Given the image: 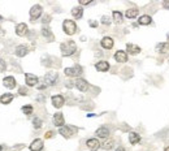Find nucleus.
Segmentation results:
<instances>
[{"mask_svg": "<svg viewBox=\"0 0 169 151\" xmlns=\"http://www.w3.org/2000/svg\"><path fill=\"white\" fill-rule=\"evenodd\" d=\"M60 48H61L62 56H70V55H73L74 52L77 51V45L73 41H68V42L61 43Z\"/></svg>", "mask_w": 169, "mask_h": 151, "instance_id": "f257e3e1", "label": "nucleus"}, {"mask_svg": "<svg viewBox=\"0 0 169 151\" xmlns=\"http://www.w3.org/2000/svg\"><path fill=\"white\" fill-rule=\"evenodd\" d=\"M62 29H64V31L68 35H73L77 31V25L72 20H65L64 24H62Z\"/></svg>", "mask_w": 169, "mask_h": 151, "instance_id": "f03ea898", "label": "nucleus"}, {"mask_svg": "<svg viewBox=\"0 0 169 151\" xmlns=\"http://www.w3.org/2000/svg\"><path fill=\"white\" fill-rule=\"evenodd\" d=\"M59 78V74L55 73V72H49L44 76V85L46 86H52L56 84V81Z\"/></svg>", "mask_w": 169, "mask_h": 151, "instance_id": "7ed1b4c3", "label": "nucleus"}, {"mask_svg": "<svg viewBox=\"0 0 169 151\" xmlns=\"http://www.w3.org/2000/svg\"><path fill=\"white\" fill-rule=\"evenodd\" d=\"M64 73L68 76V77H77V76H79L82 73V68L79 65H76L74 68H66L64 71Z\"/></svg>", "mask_w": 169, "mask_h": 151, "instance_id": "20e7f679", "label": "nucleus"}, {"mask_svg": "<svg viewBox=\"0 0 169 151\" xmlns=\"http://www.w3.org/2000/svg\"><path fill=\"white\" fill-rule=\"evenodd\" d=\"M40 15H42V7H40V5L36 4V5H34V7L30 9V17H31V20H33V21L36 20Z\"/></svg>", "mask_w": 169, "mask_h": 151, "instance_id": "39448f33", "label": "nucleus"}, {"mask_svg": "<svg viewBox=\"0 0 169 151\" xmlns=\"http://www.w3.org/2000/svg\"><path fill=\"white\" fill-rule=\"evenodd\" d=\"M59 132H60L61 136H64L65 138H69L74 133V132H77V129L76 128H70V127H61L59 129Z\"/></svg>", "mask_w": 169, "mask_h": 151, "instance_id": "423d86ee", "label": "nucleus"}, {"mask_svg": "<svg viewBox=\"0 0 169 151\" xmlns=\"http://www.w3.org/2000/svg\"><path fill=\"white\" fill-rule=\"evenodd\" d=\"M86 145H87V147L90 149V151H96L100 147V143L96 138H91V140H89L86 142Z\"/></svg>", "mask_w": 169, "mask_h": 151, "instance_id": "0eeeda50", "label": "nucleus"}, {"mask_svg": "<svg viewBox=\"0 0 169 151\" xmlns=\"http://www.w3.org/2000/svg\"><path fill=\"white\" fill-rule=\"evenodd\" d=\"M76 87L79 91H86L87 89H89V84H87V81H85L82 78H78L76 81Z\"/></svg>", "mask_w": 169, "mask_h": 151, "instance_id": "6e6552de", "label": "nucleus"}, {"mask_svg": "<svg viewBox=\"0 0 169 151\" xmlns=\"http://www.w3.org/2000/svg\"><path fill=\"white\" fill-rule=\"evenodd\" d=\"M25 78H26V84H27V86H35L36 84H38V77H36V76H34V74L26 73Z\"/></svg>", "mask_w": 169, "mask_h": 151, "instance_id": "1a4fd4ad", "label": "nucleus"}, {"mask_svg": "<svg viewBox=\"0 0 169 151\" xmlns=\"http://www.w3.org/2000/svg\"><path fill=\"white\" fill-rule=\"evenodd\" d=\"M115 59H116V61H118V63H126V60H128V54L125 52V51H117L116 54H115Z\"/></svg>", "mask_w": 169, "mask_h": 151, "instance_id": "9d476101", "label": "nucleus"}, {"mask_svg": "<svg viewBox=\"0 0 169 151\" xmlns=\"http://www.w3.org/2000/svg\"><path fill=\"white\" fill-rule=\"evenodd\" d=\"M3 84H4L5 87H8V89H15L16 87V80L9 76V77H5L3 80Z\"/></svg>", "mask_w": 169, "mask_h": 151, "instance_id": "9b49d317", "label": "nucleus"}, {"mask_svg": "<svg viewBox=\"0 0 169 151\" xmlns=\"http://www.w3.org/2000/svg\"><path fill=\"white\" fill-rule=\"evenodd\" d=\"M52 104H53V107H56V108H61V107L64 106V98L61 95L52 97Z\"/></svg>", "mask_w": 169, "mask_h": 151, "instance_id": "f8f14e48", "label": "nucleus"}, {"mask_svg": "<svg viewBox=\"0 0 169 151\" xmlns=\"http://www.w3.org/2000/svg\"><path fill=\"white\" fill-rule=\"evenodd\" d=\"M156 50H158V52H160L163 55H168L169 54V42L160 43V45H158V47H156Z\"/></svg>", "mask_w": 169, "mask_h": 151, "instance_id": "ddd939ff", "label": "nucleus"}, {"mask_svg": "<svg viewBox=\"0 0 169 151\" xmlns=\"http://www.w3.org/2000/svg\"><path fill=\"white\" fill-rule=\"evenodd\" d=\"M95 68L98 69L99 72H107L108 69H109V63L108 61H99V63H96V65H95Z\"/></svg>", "mask_w": 169, "mask_h": 151, "instance_id": "4468645a", "label": "nucleus"}, {"mask_svg": "<svg viewBox=\"0 0 169 151\" xmlns=\"http://www.w3.org/2000/svg\"><path fill=\"white\" fill-rule=\"evenodd\" d=\"M16 33H17V35L23 37L25 34L27 33V26H26V24H18L17 26H16Z\"/></svg>", "mask_w": 169, "mask_h": 151, "instance_id": "2eb2a0df", "label": "nucleus"}, {"mask_svg": "<svg viewBox=\"0 0 169 151\" xmlns=\"http://www.w3.org/2000/svg\"><path fill=\"white\" fill-rule=\"evenodd\" d=\"M42 149H43V141L42 140H35L33 143L30 145L31 151H42Z\"/></svg>", "mask_w": 169, "mask_h": 151, "instance_id": "dca6fc26", "label": "nucleus"}, {"mask_svg": "<svg viewBox=\"0 0 169 151\" xmlns=\"http://www.w3.org/2000/svg\"><path fill=\"white\" fill-rule=\"evenodd\" d=\"M53 123L56 127H62L64 125V116H62V113H55V116H53Z\"/></svg>", "mask_w": 169, "mask_h": 151, "instance_id": "f3484780", "label": "nucleus"}, {"mask_svg": "<svg viewBox=\"0 0 169 151\" xmlns=\"http://www.w3.org/2000/svg\"><path fill=\"white\" fill-rule=\"evenodd\" d=\"M100 43H102V47L107 48V50H111L112 47H113V39H112V38H109V37L103 38Z\"/></svg>", "mask_w": 169, "mask_h": 151, "instance_id": "a211bd4d", "label": "nucleus"}, {"mask_svg": "<svg viewBox=\"0 0 169 151\" xmlns=\"http://www.w3.org/2000/svg\"><path fill=\"white\" fill-rule=\"evenodd\" d=\"M126 50H128V52L131 54V55H138L141 52V48L138 46H135V45H131V43H128L126 45Z\"/></svg>", "mask_w": 169, "mask_h": 151, "instance_id": "6ab92c4d", "label": "nucleus"}, {"mask_svg": "<svg viewBox=\"0 0 169 151\" xmlns=\"http://www.w3.org/2000/svg\"><path fill=\"white\" fill-rule=\"evenodd\" d=\"M29 52V50L27 47H25V46H18L16 48V55L18 56V58H23V56H26Z\"/></svg>", "mask_w": 169, "mask_h": 151, "instance_id": "aec40b11", "label": "nucleus"}, {"mask_svg": "<svg viewBox=\"0 0 169 151\" xmlns=\"http://www.w3.org/2000/svg\"><path fill=\"white\" fill-rule=\"evenodd\" d=\"M96 136H99L100 138H107L109 136V130L108 128H105V127H102V128H99L96 130Z\"/></svg>", "mask_w": 169, "mask_h": 151, "instance_id": "412c9836", "label": "nucleus"}, {"mask_svg": "<svg viewBox=\"0 0 169 151\" xmlns=\"http://www.w3.org/2000/svg\"><path fill=\"white\" fill-rule=\"evenodd\" d=\"M42 34L44 35L48 41H51V42L53 41V35H52V33H51V29H49V28H47V26H43V28H42Z\"/></svg>", "mask_w": 169, "mask_h": 151, "instance_id": "4be33fe9", "label": "nucleus"}, {"mask_svg": "<svg viewBox=\"0 0 169 151\" xmlns=\"http://www.w3.org/2000/svg\"><path fill=\"white\" fill-rule=\"evenodd\" d=\"M129 141H130L131 145L139 143V142H141V136L137 134V133H130V134H129Z\"/></svg>", "mask_w": 169, "mask_h": 151, "instance_id": "5701e85b", "label": "nucleus"}, {"mask_svg": "<svg viewBox=\"0 0 169 151\" xmlns=\"http://www.w3.org/2000/svg\"><path fill=\"white\" fill-rule=\"evenodd\" d=\"M12 100H13V95L12 94H4V95L0 97V102L3 104H9Z\"/></svg>", "mask_w": 169, "mask_h": 151, "instance_id": "b1692460", "label": "nucleus"}, {"mask_svg": "<svg viewBox=\"0 0 169 151\" xmlns=\"http://www.w3.org/2000/svg\"><path fill=\"white\" fill-rule=\"evenodd\" d=\"M72 15L74 18H81L83 16V9L81 8V7H76V8H73L72 9Z\"/></svg>", "mask_w": 169, "mask_h": 151, "instance_id": "393cba45", "label": "nucleus"}, {"mask_svg": "<svg viewBox=\"0 0 169 151\" xmlns=\"http://www.w3.org/2000/svg\"><path fill=\"white\" fill-rule=\"evenodd\" d=\"M138 9L137 8H130V9H128L126 11V17L128 18H134V17H137L138 16Z\"/></svg>", "mask_w": 169, "mask_h": 151, "instance_id": "a878e982", "label": "nucleus"}, {"mask_svg": "<svg viewBox=\"0 0 169 151\" xmlns=\"http://www.w3.org/2000/svg\"><path fill=\"white\" fill-rule=\"evenodd\" d=\"M151 21H152V18L150 16H142V17H139V20H138L139 25H150V24H151Z\"/></svg>", "mask_w": 169, "mask_h": 151, "instance_id": "bb28decb", "label": "nucleus"}, {"mask_svg": "<svg viewBox=\"0 0 169 151\" xmlns=\"http://www.w3.org/2000/svg\"><path fill=\"white\" fill-rule=\"evenodd\" d=\"M113 20H115V22H117V24H121V22H122V15L120 13V12L115 11V12H113Z\"/></svg>", "mask_w": 169, "mask_h": 151, "instance_id": "cd10ccee", "label": "nucleus"}, {"mask_svg": "<svg viewBox=\"0 0 169 151\" xmlns=\"http://www.w3.org/2000/svg\"><path fill=\"white\" fill-rule=\"evenodd\" d=\"M22 112L25 113V115H31L33 113V107L31 106H25V107H22Z\"/></svg>", "mask_w": 169, "mask_h": 151, "instance_id": "c85d7f7f", "label": "nucleus"}, {"mask_svg": "<svg viewBox=\"0 0 169 151\" xmlns=\"http://www.w3.org/2000/svg\"><path fill=\"white\" fill-rule=\"evenodd\" d=\"M33 124H34V128H36V129L42 128V120H40V119H38V117L34 119V120H33Z\"/></svg>", "mask_w": 169, "mask_h": 151, "instance_id": "c756f323", "label": "nucleus"}, {"mask_svg": "<svg viewBox=\"0 0 169 151\" xmlns=\"http://www.w3.org/2000/svg\"><path fill=\"white\" fill-rule=\"evenodd\" d=\"M102 146H103V149H105V150H111L112 147H113V141H107V142H104Z\"/></svg>", "mask_w": 169, "mask_h": 151, "instance_id": "7c9ffc66", "label": "nucleus"}, {"mask_svg": "<svg viewBox=\"0 0 169 151\" xmlns=\"http://www.w3.org/2000/svg\"><path fill=\"white\" fill-rule=\"evenodd\" d=\"M5 68H7V67H5V61L0 59V73L4 72V71H5Z\"/></svg>", "mask_w": 169, "mask_h": 151, "instance_id": "2f4dec72", "label": "nucleus"}, {"mask_svg": "<svg viewBox=\"0 0 169 151\" xmlns=\"http://www.w3.org/2000/svg\"><path fill=\"white\" fill-rule=\"evenodd\" d=\"M102 22H103L104 25H109V24H111V21H109V17H107V16H103V17H102Z\"/></svg>", "mask_w": 169, "mask_h": 151, "instance_id": "473e14b6", "label": "nucleus"}, {"mask_svg": "<svg viewBox=\"0 0 169 151\" xmlns=\"http://www.w3.org/2000/svg\"><path fill=\"white\" fill-rule=\"evenodd\" d=\"M18 94H20V95H27V90L25 89V87H20V90H18Z\"/></svg>", "mask_w": 169, "mask_h": 151, "instance_id": "72a5a7b5", "label": "nucleus"}, {"mask_svg": "<svg viewBox=\"0 0 169 151\" xmlns=\"http://www.w3.org/2000/svg\"><path fill=\"white\" fill-rule=\"evenodd\" d=\"M91 3V0H79V4L81 5H87V4H90Z\"/></svg>", "mask_w": 169, "mask_h": 151, "instance_id": "f704fd0d", "label": "nucleus"}, {"mask_svg": "<svg viewBox=\"0 0 169 151\" xmlns=\"http://www.w3.org/2000/svg\"><path fill=\"white\" fill-rule=\"evenodd\" d=\"M49 20H51V17H49V16H44V17H43V24H48Z\"/></svg>", "mask_w": 169, "mask_h": 151, "instance_id": "c9c22d12", "label": "nucleus"}, {"mask_svg": "<svg viewBox=\"0 0 169 151\" xmlns=\"http://www.w3.org/2000/svg\"><path fill=\"white\" fill-rule=\"evenodd\" d=\"M163 7L169 9V0H165V2H163Z\"/></svg>", "mask_w": 169, "mask_h": 151, "instance_id": "e433bc0d", "label": "nucleus"}, {"mask_svg": "<svg viewBox=\"0 0 169 151\" xmlns=\"http://www.w3.org/2000/svg\"><path fill=\"white\" fill-rule=\"evenodd\" d=\"M52 136H53V132H51V130H49V132H47V133H46V138H52Z\"/></svg>", "mask_w": 169, "mask_h": 151, "instance_id": "4c0bfd02", "label": "nucleus"}, {"mask_svg": "<svg viewBox=\"0 0 169 151\" xmlns=\"http://www.w3.org/2000/svg\"><path fill=\"white\" fill-rule=\"evenodd\" d=\"M90 26H91V28H96V26H98V22L91 21V22H90Z\"/></svg>", "mask_w": 169, "mask_h": 151, "instance_id": "58836bf2", "label": "nucleus"}, {"mask_svg": "<svg viewBox=\"0 0 169 151\" xmlns=\"http://www.w3.org/2000/svg\"><path fill=\"white\" fill-rule=\"evenodd\" d=\"M117 151H125V150H124V149H122V147H121V149H118V150H117Z\"/></svg>", "mask_w": 169, "mask_h": 151, "instance_id": "ea45409f", "label": "nucleus"}, {"mask_svg": "<svg viewBox=\"0 0 169 151\" xmlns=\"http://www.w3.org/2000/svg\"><path fill=\"white\" fill-rule=\"evenodd\" d=\"M167 38H168V42H169V33H168V35H167Z\"/></svg>", "mask_w": 169, "mask_h": 151, "instance_id": "a19ab883", "label": "nucleus"}, {"mask_svg": "<svg viewBox=\"0 0 169 151\" xmlns=\"http://www.w3.org/2000/svg\"><path fill=\"white\" fill-rule=\"evenodd\" d=\"M164 151H169V147H167V149H165V150H164Z\"/></svg>", "mask_w": 169, "mask_h": 151, "instance_id": "79ce46f5", "label": "nucleus"}, {"mask_svg": "<svg viewBox=\"0 0 169 151\" xmlns=\"http://www.w3.org/2000/svg\"><path fill=\"white\" fill-rule=\"evenodd\" d=\"M0 151H2V146H0Z\"/></svg>", "mask_w": 169, "mask_h": 151, "instance_id": "37998d69", "label": "nucleus"}, {"mask_svg": "<svg viewBox=\"0 0 169 151\" xmlns=\"http://www.w3.org/2000/svg\"><path fill=\"white\" fill-rule=\"evenodd\" d=\"M0 31H3V30H2V29H0Z\"/></svg>", "mask_w": 169, "mask_h": 151, "instance_id": "c03bdc74", "label": "nucleus"}]
</instances>
